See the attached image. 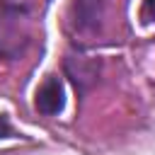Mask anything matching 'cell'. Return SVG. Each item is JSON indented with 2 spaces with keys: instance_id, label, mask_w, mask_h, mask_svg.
I'll return each instance as SVG.
<instances>
[{
  "instance_id": "obj_2",
  "label": "cell",
  "mask_w": 155,
  "mask_h": 155,
  "mask_svg": "<svg viewBox=\"0 0 155 155\" xmlns=\"http://www.w3.org/2000/svg\"><path fill=\"white\" fill-rule=\"evenodd\" d=\"M107 0H73L68 10V27L78 41V36H94L104 22Z\"/></svg>"
},
{
  "instance_id": "obj_4",
  "label": "cell",
  "mask_w": 155,
  "mask_h": 155,
  "mask_svg": "<svg viewBox=\"0 0 155 155\" xmlns=\"http://www.w3.org/2000/svg\"><path fill=\"white\" fill-rule=\"evenodd\" d=\"M73 58V56H70ZM75 63H78V68L65 58V63H63V68H65V73H68V78L73 80V85L80 90V92H87L94 82H97V63L94 61H90V58H73Z\"/></svg>"
},
{
  "instance_id": "obj_6",
  "label": "cell",
  "mask_w": 155,
  "mask_h": 155,
  "mask_svg": "<svg viewBox=\"0 0 155 155\" xmlns=\"http://www.w3.org/2000/svg\"><path fill=\"white\" fill-rule=\"evenodd\" d=\"M7 136H15V128L10 126L7 114H0V138H7Z\"/></svg>"
},
{
  "instance_id": "obj_5",
  "label": "cell",
  "mask_w": 155,
  "mask_h": 155,
  "mask_svg": "<svg viewBox=\"0 0 155 155\" xmlns=\"http://www.w3.org/2000/svg\"><path fill=\"white\" fill-rule=\"evenodd\" d=\"M140 17H143V22H155V0H145L143 2Z\"/></svg>"
},
{
  "instance_id": "obj_1",
  "label": "cell",
  "mask_w": 155,
  "mask_h": 155,
  "mask_svg": "<svg viewBox=\"0 0 155 155\" xmlns=\"http://www.w3.org/2000/svg\"><path fill=\"white\" fill-rule=\"evenodd\" d=\"M34 15L24 2L0 0V58L19 61L34 44Z\"/></svg>"
},
{
  "instance_id": "obj_3",
  "label": "cell",
  "mask_w": 155,
  "mask_h": 155,
  "mask_svg": "<svg viewBox=\"0 0 155 155\" xmlns=\"http://www.w3.org/2000/svg\"><path fill=\"white\" fill-rule=\"evenodd\" d=\"M34 109L41 116H58L65 109V90H63V80L51 73L44 78V82L36 87L34 92Z\"/></svg>"
}]
</instances>
